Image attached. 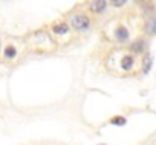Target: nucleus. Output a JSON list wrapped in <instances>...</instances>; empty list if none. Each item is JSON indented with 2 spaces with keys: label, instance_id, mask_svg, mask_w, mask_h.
Instances as JSON below:
<instances>
[{
  "label": "nucleus",
  "instance_id": "423d86ee",
  "mask_svg": "<svg viewBox=\"0 0 156 145\" xmlns=\"http://www.w3.org/2000/svg\"><path fill=\"white\" fill-rule=\"evenodd\" d=\"M53 32L56 35H65L68 32V24L67 23H59V24H55L53 26Z\"/></svg>",
  "mask_w": 156,
  "mask_h": 145
},
{
  "label": "nucleus",
  "instance_id": "7ed1b4c3",
  "mask_svg": "<svg viewBox=\"0 0 156 145\" xmlns=\"http://www.w3.org/2000/svg\"><path fill=\"white\" fill-rule=\"evenodd\" d=\"M133 56H130V54H127V56H124L123 59H121V68L124 70V71H129L132 67H133Z\"/></svg>",
  "mask_w": 156,
  "mask_h": 145
},
{
  "label": "nucleus",
  "instance_id": "0eeeda50",
  "mask_svg": "<svg viewBox=\"0 0 156 145\" xmlns=\"http://www.w3.org/2000/svg\"><path fill=\"white\" fill-rule=\"evenodd\" d=\"M144 47H146V43H144L143 40H138V41H135V43L130 46V48H132L133 51H136V53H141V51L144 50Z\"/></svg>",
  "mask_w": 156,
  "mask_h": 145
},
{
  "label": "nucleus",
  "instance_id": "9b49d317",
  "mask_svg": "<svg viewBox=\"0 0 156 145\" xmlns=\"http://www.w3.org/2000/svg\"><path fill=\"white\" fill-rule=\"evenodd\" d=\"M126 2H112V6H123Z\"/></svg>",
  "mask_w": 156,
  "mask_h": 145
},
{
  "label": "nucleus",
  "instance_id": "39448f33",
  "mask_svg": "<svg viewBox=\"0 0 156 145\" xmlns=\"http://www.w3.org/2000/svg\"><path fill=\"white\" fill-rule=\"evenodd\" d=\"M106 6H108V3H106L105 0H99V2H94V3L91 5V9H93L94 12H97V14H102L105 9H106Z\"/></svg>",
  "mask_w": 156,
  "mask_h": 145
},
{
  "label": "nucleus",
  "instance_id": "20e7f679",
  "mask_svg": "<svg viewBox=\"0 0 156 145\" xmlns=\"http://www.w3.org/2000/svg\"><path fill=\"white\" fill-rule=\"evenodd\" d=\"M144 30H146L147 35H155L156 33V18H150L144 24Z\"/></svg>",
  "mask_w": 156,
  "mask_h": 145
},
{
  "label": "nucleus",
  "instance_id": "f03ea898",
  "mask_svg": "<svg viewBox=\"0 0 156 145\" xmlns=\"http://www.w3.org/2000/svg\"><path fill=\"white\" fill-rule=\"evenodd\" d=\"M115 38H117L120 43L126 41V40L129 38V30H127L124 26H118L117 30H115Z\"/></svg>",
  "mask_w": 156,
  "mask_h": 145
},
{
  "label": "nucleus",
  "instance_id": "f257e3e1",
  "mask_svg": "<svg viewBox=\"0 0 156 145\" xmlns=\"http://www.w3.org/2000/svg\"><path fill=\"white\" fill-rule=\"evenodd\" d=\"M90 24H91V21L85 14H77L71 18V26L76 30H85V29L90 27Z\"/></svg>",
  "mask_w": 156,
  "mask_h": 145
},
{
  "label": "nucleus",
  "instance_id": "6e6552de",
  "mask_svg": "<svg viewBox=\"0 0 156 145\" xmlns=\"http://www.w3.org/2000/svg\"><path fill=\"white\" fill-rule=\"evenodd\" d=\"M143 64H144L143 71H144V73H149V70H150V67H152V56H150V54H147V56L144 57Z\"/></svg>",
  "mask_w": 156,
  "mask_h": 145
},
{
  "label": "nucleus",
  "instance_id": "9d476101",
  "mask_svg": "<svg viewBox=\"0 0 156 145\" xmlns=\"http://www.w3.org/2000/svg\"><path fill=\"white\" fill-rule=\"evenodd\" d=\"M111 124H114V126H124L126 124V118L124 116H114L111 119Z\"/></svg>",
  "mask_w": 156,
  "mask_h": 145
},
{
  "label": "nucleus",
  "instance_id": "1a4fd4ad",
  "mask_svg": "<svg viewBox=\"0 0 156 145\" xmlns=\"http://www.w3.org/2000/svg\"><path fill=\"white\" fill-rule=\"evenodd\" d=\"M15 54H17V50H15V47L8 46V47L5 48V56H6V57L12 59V57H15Z\"/></svg>",
  "mask_w": 156,
  "mask_h": 145
}]
</instances>
